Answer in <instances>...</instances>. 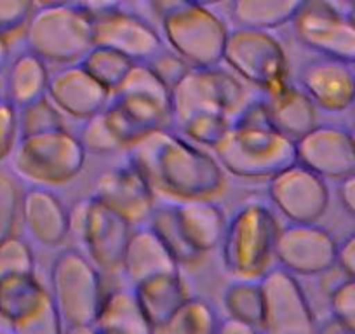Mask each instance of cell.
<instances>
[{
	"label": "cell",
	"instance_id": "5bb4252c",
	"mask_svg": "<svg viewBox=\"0 0 355 334\" xmlns=\"http://www.w3.org/2000/svg\"><path fill=\"white\" fill-rule=\"evenodd\" d=\"M275 260L295 277L322 275L336 267L338 242L317 223H288L279 231Z\"/></svg>",
	"mask_w": 355,
	"mask_h": 334
},
{
	"label": "cell",
	"instance_id": "8fae6325",
	"mask_svg": "<svg viewBox=\"0 0 355 334\" xmlns=\"http://www.w3.org/2000/svg\"><path fill=\"white\" fill-rule=\"evenodd\" d=\"M85 8L93 16L96 46L117 51L132 63H150L166 49L159 30L141 15L121 4H85Z\"/></svg>",
	"mask_w": 355,
	"mask_h": 334
},
{
	"label": "cell",
	"instance_id": "7c38bea8",
	"mask_svg": "<svg viewBox=\"0 0 355 334\" xmlns=\"http://www.w3.org/2000/svg\"><path fill=\"white\" fill-rule=\"evenodd\" d=\"M291 26L306 49L355 67V28L341 6L327 0H303Z\"/></svg>",
	"mask_w": 355,
	"mask_h": 334
},
{
	"label": "cell",
	"instance_id": "7a4b0ae2",
	"mask_svg": "<svg viewBox=\"0 0 355 334\" xmlns=\"http://www.w3.org/2000/svg\"><path fill=\"white\" fill-rule=\"evenodd\" d=\"M213 155L235 178L268 182L296 164V143L275 129L265 98H252L232 117Z\"/></svg>",
	"mask_w": 355,
	"mask_h": 334
},
{
	"label": "cell",
	"instance_id": "5b68a950",
	"mask_svg": "<svg viewBox=\"0 0 355 334\" xmlns=\"http://www.w3.org/2000/svg\"><path fill=\"white\" fill-rule=\"evenodd\" d=\"M105 114L128 150L152 132L171 129V89L148 63H135Z\"/></svg>",
	"mask_w": 355,
	"mask_h": 334
},
{
	"label": "cell",
	"instance_id": "f907efd6",
	"mask_svg": "<svg viewBox=\"0 0 355 334\" xmlns=\"http://www.w3.org/2000/svg\"><path fill=\"white\" fill-rule=\"evenodd\" d=\"M343 12H345V16H347L348 23H350V25L355 28V2H350V4L345 6Z\"/></svg>",
	"mask_w": 355,
	"mask_h": 334
},
{
	"label": "cell",
	"instance_id": "f546056e",
	"mask_svg": "<svg viewBox=\"0 0 355 334\" xmlns=\"http://www.w3.org/2000/svg\"><path fill=\"white\" fill-rule=\"evenodd\" d=\"M223 310L228 319L241 320L261 329L265 301L259 281L234 279L223 291Z\"/></svg>",
	"mask_w": 355,
	"mask_h": 334
},
{
	"label": "cell",
	"instance_id": "74e56055",
	"mask_svg": "<svg viewBox=\"0 0 355 334\" xmlns=\"http://www.w3.org/2000/svg\"><path fill=\"white\" fill-rule=\"evenodd\" d=\"M35 274V254L23 235H15L0 244V279Z\"/></svg>",
	"mask_w": 355,
	"mask_h": 334
},
{
	"label": "cell",
	"instance_id": "277c9868",
	"mask_svg": "<svg viewBox=\"0 0 355 334\" xmlns=\"http://www.w3.org/2000/svg\"><path fill=\"white\" fill-rule=\"evenodd\" d=\"M25 49L47 64H78L93 49V16L85 4L49 2L35 4L23 33Z\"/></svg>",
	"mask_w": 355,
	"mask_h": 334
},
{
	"label": "cell",
	"instance_id": "9a60e30c",
	"mask_svg": "<svg viewBox=\"0 0 355 334\" xmlns=\"http://www.w3.org/2000/svg\"><path fill=\"white\" fill-rule=\"evenodd\" d=\"M266 192L289 223H317L326 214L331 197L326 179L298 162L268 179Z\"/></svg>",
	"mask_w": 355,
	"mask_h": 334
},
{
	"label": "cell",
	"instance_id": "d590c367",
	"mask_svg": "<svg viewBox=\"0 0 355 334\" xmlns=\"http://www.w3.org/2000/svg\"><path fill=\"white\" fill-rule=\"evenodd\" d=\"M82 146L85 153L93 155H112V153L125 152V145L119 138L117 131L114 129L112 122L108 121L105 110L94 115L93 118L82 122L80 132H78Z\"/></svg>",
	"mask_w": 355,
	"mask_h": 334
},
{
	"label": "cell",
	"instance_id": "e575fe53",
	"mask_svg": "<svg viewBox=\"0 0 355 334\" xmlns=\"http://www.w3.org/2000/svg\"><path fill=\"white\" fill-rule=\"evenodd\" d=\"M230 117L221 114H197L174 128L178 134L196 146L213 152L230 129Z\"/></svg>",
	"mask_w": 355,
	"mask_h": 334
},
{
	"label": "cell",
	"instance_id": "8d00e7d4",
	"mask_svg": "<svg viewBox=\"0 0 355 334\" xmlns=\"http://www.w3.org/2000/svg\"><path fill=\"white\" fill-rule=\"evenodd\" d=\"M18 122L19 138L67 129V125H64V117L58 112V108L51 103L49 98H42V100L35 101V103L18 110Z\"/></svg>",
	"mask_w": 355,
	"mask_h": 334
},
{
	"label": "cell",
	"instance_id": "44dd1931",
	"mask_svg": "<svg viewBox=\"0 0 355 334\" xmlns=\"http://www.w3.org/2000/svg\"><path fill=\"white\" fill-rule=\"evenodd\" d=\"M21 228L28 240L42 247H58L70 237L68 207L49 188L26 186L21 207Z\"/></svg>",
	"mask_w": 355,
	"mask_h": 334
},
{
	"label": "cell",
	"instance_id": "816d5d0a",
	"mask_svg": "<svg viewBox=\"0 0 355 334\" xmlns=\"http://www.w3.org/2000/svg\"><path fill=\"white\" fill-rule=\"evenodd\" d=\"M350 132H352V139H354V146H355V128H352Z\"/></svg>",
	"mask_w": 355,
	"mask_h": 334
},
{
	"label": "cell",
	"instance_id": "f1b7e54d",
	"mask_svg": "<svg viewBox=\"0 0 355 334\" xmlns=\"http://www.w3.org/2000/svg\"><path fill=\"white\" fill-rule=\"evenodd\" d=\"M303 0H234L228 4L235 28L274 32L291 25Z\"/></svg>",
	"mask_w": 355,
	"mask_h": 334
},
{
	"label": "cell",
	"instance_id": "4dcf8cb0",
	"mask_svg": "<svg viewBox=\"0 0 355 334\" xmlns=\"http://www.w3.org/2000/svg\"><path fill=\"white\" fill-rule=\"evenodd\" d=\"M220 320L218 312L207 299L190 296L159 334H216Z\"/></svg>",
	"mask_w": 355,
	"mask_h": 334
},
{
	"label": "cell",
	"instance_id": "1f68e13d",
	"mask_svg": "<svg viewBox=\"0 0 355 334\" xmlns=\"http://www.w3.org/2000/svg\"><path fill=\"white\" fill-rule=\"evenodd\" d=\"M146 225L159 235V238L169 249V253L180 263V267H192V265H197L202 260V256H199L190 247L189 242H187L182 227L178 223L174 204L155 206V209H153L152 216H150Z\"/></svg>",
	"mask_w": 355,
	"mask_h": 334
},
{
	"label": "cell",
	"instance_id": "cb8c5ba5",
	"mask_svg": "<svg viewBox=\"0 0 355 334\" xmlns=\"http://www.w3.org/2000/svg\"><path fill=\"white\" fill-rule=\"evenodd\" d=\"M265 103L275 129L286 138L298 141L317 128V108L305 91L291 80L275 93L265 94Z\"/></svg>",
	"mask_w": 355,
	"mask_h": 334
},
{
	"label": "cell",
	"instance_id": "681fc988",
	"mask_svg": "<svg viewBox=\"0 0 355 334\" xmlns=\"http://www.w3.org/2000/svg\"><path fill=\"white\" fill-rule=\"evenodd\" d=\"M320 334H348V333H345V331L341 329V327L338 326L333 319H331L329 322L324 324V326H320Z\"/></svg>",
	"mask_w": 355,
	"mask_h": 334
},
{
	"label": "cell",
	"instance_id": "ffe728a7",
	"mask_svg": "<svg viewBox=\"0 0 355 334\" xmlns=\"http://www.w3.org/2000/svg\"><path fill=\"white\" fill-rule=\"evenodd\" d=\"M47 98L63 117L85 122L108 107L112 94L80 64H70L51 73Z\"/></svg>",
	"mask_w": 355,
	"mask_h": 334
},
{
	"label": "cell",
	"instance_id": "f5cc1de1",
	"mask_svg": "<svg viewBox=\"0 0 355 334\" xmlns=\"http://www.w3.org/2000/svg\"><path fill=\"white\" fill-rule=\"evenodd\" d=\"M0 334H11V331H9V329H2V327H0Z\"/></svg>",
	"mask_w": 355,
	"mask_h": 334
},
{
	"label": "cell",
	"instance_id": "603a6c76",
	"mask_svg": "<svg viewBox=\"0 0 355 334\" xmlns=\"http://www.w3.org/2000/svg\"><path fill=\"white\" fill-rule=\"evenodd\" d=\"M174 211L187 242L199 256H206L221 245L227 218L214 200L174 202Z\"/></svg>",
	"mask_w": 355,
	"mask_h": 334
},
{
	"label": "cell",
	"instance_id": "6da1fadb",
	"mask_svg": "<svg viewBox=\"0 0 355 334\" xmlns=\"http://www.w3.org/2000/svg\"><path fill=\"white\" fill-rule=\"evenodd\" d=\"M155 195L176 202L213 200L225 188V171L216 157L173 129H160L125 150Z\"/></svg>",
	"mask_w": 355,
	"mask_h": 334
},
{
	"label": "cell",
	"instance_id": "d4e9b609",
	"mask_svg": "<svg viewBox=\"0 0 355 334\" xmlns=\"http://www.w3.org/2000/svg\"><path fill=\"white\" fill-rule=\"evenodd\" d=\"M4 77L2 98L15 105L18 110L47 98L51 71L47 63L30 51L23 49L21 53L12 56Z\"/></svg>",
	"mask_w": 355,
	"mask_h": 334
},
{
	"label": "cell",
	"instance_id": "7bdbcfd3",
	"mask_svg": "<svg viewBox=\"0 0 355 334\" xmlns=\"http://www.w3.org/2000/svg\"><path fill=\"white\" fill-rule=\"evenodd\" d=\"M148 64L152 67V70L155 71V73L159 75L164 82H166L169 89H173L178 82L182 80L183 75H185L187 71L192 68V67H189V64H187L182 58L176 56V54L169 49H164L162 53L157 54V56L153 58Z\"/></svg>",
	"mask_w": 355,
	"mask_h": 334
},
{
	"label": "cell",
	"instance_id": "3957f363",
	"mask_svg": "<svg viewBox=\"0 0 355 334\" xmlns=\"http://www.w3.org/2000/svg\"><path fill=\"white\" fill-rule=\"evenodd\" d=\"M153 8L167 47L189 67L214 68L223 63L230 28L218 12L192 0L159 2Z\"/></svg>",
	"mask_w": 355,
	"mask_h": 334
},
{
	"label": "cell",
	"instance_id": "7402d4cb",
	"mask_svg": "<svg viewBox=\"0 0 355 334\" xmlns=\"http://www.w3.org/2000/svg\"><path fill=\"white\" fill-rule=\"evenodd\" d=\"M180 268V263L148 225H141L132 230L121 268L129 288L159 275L182 274Z\"/></svg>",
	"mask_w": 355,
	"mask_h": 334
},
{
	"label": "cell",
	"instance_id": "d6986e66",
	"mask_svg": "<svg viewBox=\"0 0 355 334\" xmlns=\"http://www.w3.org/2000/svg\"><path fill=\"white\" fill-rule=\"evenodd\" d=\"M298 86L317 110L341 114L355 107V67L331 58H315L300 68Z\"/></svg>",
	"mask_w": 355,
	"mask_h": 334
},
{
	"label": "cell",
	"instance_id": "4316f807",
	"mask_svg": "<svg viewBox=\"0 0 355 334\" xmlns=\"http://www.w3.org/2000/svg\"><path fill=\"white\" fill-rule=\"evenodd\" d=\"M49 299V289L35 274L0 279V320L6 329L32 319Z\"/></svg>",
	"mask_w": 355,
	"mask_h": 334
},
{
	"label": "cell",
	"instance_id": "484cf974",
	"mask_svg": "<svg viewBox=\"0 0 355 334\" xmlns=\"http://www.w3.org/2000/svg\"><path fill=\"white\" fill-rule=\"evenodd\" d=\"M93 327L96 334H157L131 288L105 292Z\"/></svg>",
	"mask_w": 355,
	"mask_h": 334
},
{
	"label": "cell",
	"instance_id": "d6a6232c",
	"mask_svg": "<svg viewBox=\"0 0 355 334\" xmlns=\"http://www.w3.org/2000/svg\"><path fill=\"white\" fill-rule=\"evenodd\" d=\"M78 64L110 94L122 86V82L135 67L131 60L103 46H94Z\"/></svg>",
	"mask_w": 355,
	"mask_h": 334
},
{
	"label": "cell",
	"instance_id": "83f0119b",
	"mask_svg": "<svg viewBox=\"0 0 355 334\" xmlns=\"http://www.w3.org/2000/svg\"><path fill=\"white\" fill-rule=\"evenodd\" d=\"M131 289L135 291L146 319L155 327L157 334L178 312V308L192 296L189 295V288L182 274L159 275Z\"/></svg>",
	"mask_w": 355,
	"mask_h": 334
},
{
	"label": "cell",
	"instance_id": "52a82bcc",
	"mask_svg": "<svg viewBox=\"0 0 355 334\" xmlns=\"http://www.w3.org/2000/svg\"><path fill=\"white\" fill-rule=\"evenodd\" d=\"M84 146L68 129L19 138L8 167L25 186L56 188L73 182L84 169Z\"/></svg>",
	"mask_w": 355,
	"mask_h": 334
},
{
	"label": "cell",
	"instance_id": "7dc6e473",
	"mask_svg": "<svg viewBox=\"0 0 355 334\" xmlns=\"http://www.w3.org/2000/svg\"><path fill=\"white\" fill-rule=\"evenodd\" d=\"M12 60L11 54V42L6 37L0 35V75H4L8 70L9 63Z\"/></svg>",
	"mask_w": 355,
	"mask_h": 334
},
{
	"label": "cell",
	"instance_id": "60d3db41",
	"mask_svg": "<svg viewBox=\"0 0 355 334\" xmlns=\"http://www.w3.org/2000/svg\"><path fill=\"white\" fill-rule=\"evenodd\" d=\"M19 141L18 108L0 96V166H6Z\"/></svg>",
	"mask_w": 355,
	"mask_h": 334
},
{
	"label": "cell",
	"instance_id": "c3c4849f",
	"mask_svg": "<svg viewBox=\"0 0 355 334\" xmlns=\"http://www.w3.org/2000/svg\"><path fill=\"white\" fill-rule=\"evenodd\" d=\"M63 334H96L93 326H70L64 327Z\"/></svg>",
	"mask_w": 355,
	"mask_h": 334
},
{
	"label": "cell",
	"instance_id": "9c48e42d",
	"mask_svg": "<svg viewBox=\"0 0 355 334\" xmlns=\"http://www.w3.org/2000/svg\"><path fill=\"white\" fill-rule=\"evenodd\" d=\"M241 78L221 67L190 68L171 89V129L197 114L234 117L245 103Z\"/></svg>",
	"mask_w": 355,
	"mask_h": 334
},
{
	"label": "cell",
	"instance_id": "836d02e7",
	"mask_svg": "<svg viewBox=\"0 0 355 334\" xmlns=\"http://www.w3.org/2000/svg\"><path fill=\"white\" fill-rule=\"evenodd\" d=\"M25 183L6 166H0V244L19 234Z\"/></svg>",
	"mask_w": 355,
	"mask_h": 334
},
{
	"label": "cell",
	"instance_id": "b9f144b4",
	"mask_svg": "<svg viewBox=\"0 0 355 334\" xmlns=\"http://www.w3.org/2000/svg\"><path fill=\"white\" fill-rule=\"evenodd\" d=\"M9 331L11 334H63L64 324L51 298L32 319L25 320Z\"/></svg>",
	"mask_w": 355,
	"mask_h": 334
},
{
	"label": "cell",
	"instance_id": "ee69618b",
	"mask_svg": "<svg viewBox=\"0 0 355 334\" xmlns=\"http://www.w3.org/2000/svg\"><path fill=\"white\" fill-rule=\"evenodd\" d=\"M336 267L347 279L355 281V231L343 238L338 244V260Z\"/></svg>",
	"mask_w": 355,
	"mask_h": 334
},
{
	"label": "cell",
	"instance_id": "ab89813d",
	"mask_svg": "<svg viewBox=\"0 0 355 334\" xmlns=\"http://www.w3.org/2000/svg\"><path fill=\"white\" fill-rule=\"evenodd\" d=\"M33 9L35 2L30 0H0V35L9 42L15 37H23Z\"/></svg>",
	"mask_w": 355,
	"mask_h": 334
},
{
	"label": "cell",
	"instance_id": "4fadbf2b",
	"mask_svg": "<svg viewBox=\"0 0 355 334\" xmlns=\"http://www.w3.org/2000/svg\"><path fill=\"white\" fill-rule=\"evenodd\" d=\"M259 284L265 301L263 334H320V324L295 275L272 267Z\"/></svg>",
	"mask_w": 355,
	"mask_h": 334
},
{
	"label": "cell",
	"instance_id": "8992f818",
	"mask_svg": "<svg viewBox=\"0 0 355 334\" xmlns=\"http://www.w3.org/2000/svg\"><path fill=\"white\" fill-rule=\"evenodd\" d=\"M281 231L274 211L263 202H245L227 220L221 261L232 279L259 281L274 267Z\"/></svg>",
	"mask_w": 355,
	"mask_h": 334
},
{
	"label": "cell",
	"instance_id": "ac0fdd59",
	"mask_svg": "<svg viewBox=\"0 0 355 334\" xmlns=\"http://www.w3.org/2000/svg\"><path fill=\"white\" fill-rule=\"evenodd\" d=\"M93 197L128 220L132 227L148 223L155 209V192L132 162L105 171L94 185Z\"/></svg>",
	"mask_w": 355,
	"mask_h": 334
},
{
	"label": "cell",
	"instance_id": "ba28073f",
	"mask_svg": "<svg viewBox=\"0 0 355 334\" xmlns=\"http://www.w3.org/2000/svg\"><path fill=\"white\" fill-rule=\"evenodd\" d=\"M103 279L80 249L60 251L49 270V295L64 327L93 326L105 298Z\"/></svg>",
	"mask_w": 355,
	"mask_h": 334
},
{
	"label": "cell",
	"instance_id": "2e32d148",
	"mask_svg": "<svg viewBox=\"0 0 355 334\" xmlns=\"http://www.w3.org/2000/svg\"><path fill=\"white\" fill-rule=\"evenodd\" d=\"M132 230L135 227L128 220L91 195L87 220L75 238L101 274H117Z\"/></svg>",
	"mask_w": 355,
	"mask_h": 334
},
{
	"label": "cell",
	"instance_id": "30bf717a",
	"mask_svg": "<svg viewBox=\"0 0 355 334\" xmlns=\"http://www.w3.org/2000/svg\"><path fill=\"white\" fill-rule=\"evenodd\" d=\"M228 70L263 94L275 93L289 82V67L281 40L272 32L230 30L223 53Z\"/></svg>",
	"mask_w": 355,
	"mask_h": 334
},
{
	"label": "cell",
	"instance_id": "f35d334b",
	"mask_svg": "<svg viewBox=\"0 0 355 334\" xmlns=\"http://www.w3.org/2000/svg\"><path fill=\"white\" fill-rule=\"evenodd\" d=\"M331 319L348 334H355V281L343 279L329 292Z\"/></svg>",
	"mask_w": 355,
	"mask_h": 334
},
{
	"label": "cell",
	"instance_id": "e0dca14e",
	"mask_svg": "<svg viewBox=\"0 0 355 334\" xmlns=\"http://www.w3.org/2000/svg\"><path fill=\"white\" fill-rule=\"evenodd\" d=\"M296 162L322 179H341L355 175V146L348 128L317 124L296 141Z\"/></svg>",
	"mask_w": 355,
	"mask_h": 334
},
{
	"label": "cell",
	"instance_id": "f6af8a7d",
	"mask_svg": "<svg viewBox=\"0 0 355 334\" xmlns=\"http://www.w3.org/2000/svg\"><path fill=\"white\" fill-rule=\"evenodd\" d=\"M338 199H340L343 209L352 218H355V175L338 183Z\"/></svg>",
	"mask_w": 355,
	"mask_h": 334
},
{
	"label": "cell",
	"instance_id": "bcb514c9",
	"mask_svg": "<svg viewBox=\"0 0 355 334\" xmlns=\"http://www.w3.org/2000/svg\"><path fill=\"white\" fill-rule=\"evenodd\" d=\"M216 334H263V331L259 329V327L241 322V320H234L225 317V319L220 320Z\"/></svg>",
	"mask_w": 355,
	"mask_h": 334
}]
</instances>
